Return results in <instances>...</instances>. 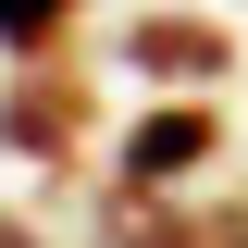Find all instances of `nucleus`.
I'll list each match as a JSON object with an SVG mask.
<instances>
[{
	"label": "nucleus",
	"mask_w": 248,
	"mask_h": 248,
	"mask_svg": "<svg viewBox=\"0 0 248 248\" xmlns=\"http://www.w3.org/2000/svg\"><path fill=\"white\" fill-rule=\"evenodd\" d=\"M211 149H223V112H211V99H149V112L124 124V186H174V174H199Z\"/></svg>",
	"instance_id": "nucleus-1"
},
{
	"label": "nucleus",
	"mask_w": 248,
	"mask_h": 248,
	"mask_svg": "<svg viewBox=\"0 0 248 248\" xmlns=\"http://www.w3.org/2000/svg\"><path fill=\"white\" fill-rule=\"evenodd\" d=\"M112 248H248V199L174 211L161 186H124V199H112Z\"/></svg>",
	"instance_id": "nucleus-2"
},
{
	"label": "nucleus",
	"mask_w": 248,
	"mask_h": 248,
	"mask_svg": "<svg viewBox=\"0 0 248 248\" xmlns=\"http://www.w3.org/2000/svg\"><path fill=\"white\" fill-rule=\"evenodd\" d=\"M75 124H87V99H75V75H13V87H0V149L13 161H62L75 149Z\"/></svg>",
	"instance_id": "nucleus-4"
},
{
	"label": "nucleus",
	"mask_w": 248,
	"mask_h": 248,
	"mask_svg": "<svg viewBox=\"0 0 248 248\" xmlns=\"http://www.w3.org/2000/svg\"><path fill=\"white\" fill-rule=\"evenodd\" d=\"M124 62H137L149 87H211L223 62H236V37H223L211 13H137V37H124Z\"/></svg>",
	"instance_id": "nucleus-3"
},
{
	"label": "nucleus",
	"mask_w": 248,
	"mask_h": 248,
	"mask_svg": "<svg viewBox=\"0 0 248 248\" xmlns=\"http://www.w3.org/2000/svg\"><path fill=\"white\" fill-rule=\"evenodd\" d=\"M62 25H75V0H0V50H13V62L62 50Z\"/></svg>",
	"instance_id": "nucleus-5"
},
{
	"label": "nucleus",
	"mask_w": 248,
	"mask_h": 248,
	"mask_svg": "<svg viewBox=\"0 0 248 248\" xmlns=\"http://www.w3.org/2000/svg\"><path fill=\"white\" fill-rule=\"evenodd\" d=\"M0 248H37V236H25V223H13V211H0Z\"/></svg>",
	"instance_id": "nucleus-6"
}]
</instances>
